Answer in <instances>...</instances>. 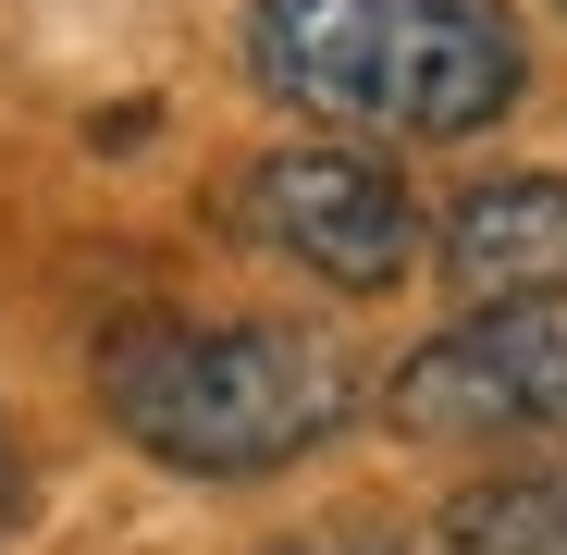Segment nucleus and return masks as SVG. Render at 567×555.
<instances>
[{
	"label": "nucleus",
	"mask_w": 567,
	"mask_h": 555,
	"mask_svg": "<svg viewBox=\"0 0 567 555\" xmlns=\"http://www.w3.org/2000/svg\"><path fill=\"white\" fill-rule=\"evenodd\" d=\"M100 408L136 456L185 482H259L284 456H309L346 432L358 408V370L333 333H297V321H185V309H148L100 346Z\"/></svg>",
	"instance_id": "1"
},
{
	"label": "nucleus",
	"mask_w": 567,
	"mask_h": 555,
	"mask_svg": "<svg viewBox=\"0 0 567 555\" xmlns=\"http://www.w3.org/2000/svg\"><path fill=\"white\" fill-rule=\"evenodd\" d=\"M259 100L383 136H482L518 100V38L494 0H247Z\"/></svg>",
	"instance_id": "2"
},
{
	"label": "nucleus",
	"mask_w": 567,
	"mask_h": 555,
	"mask_svg": "<svg viewBox=\"0 0 567 555\" xmlns=\"http://www.w3.org/2000/svg\"><path fill=\"white\" fill-rule=\"evenodd\" d=\"M223 223L271 259L321 271V285H346V297H383L420 259V210L370 148H259L223 185Z\"/></svg>",
	"instance_id": "3"
},
{
	"label": "nucleus",
	"mask_w": 567,
	"mask_h": 555,
	"mask_svg": "<svg viewBox=\"0 0 567 555\" xmlns=\"http://www.w3.org/2000/svg\"><path fill=\"white\" fill-rule=\"evenodd\" d=\"M383 408L432 444H530L567 432V309H468L395 358Z\"/></svg>",
	"instance_id": "4"
},
{
	"label": "nucleus",
	"mask_w": 567,
	"mask_h": 555,
	"mask_svg": "<svg viewBox=\"0 0 567 555\" xmlns=\"http://www.w3.org/2000/svg\"><path fill=\"white\" fill-rule=\"evenodd\" d=\"M444 285L468 309H567V173H494L444 223Z\"/></svg>",
	"instance_id": "5"
},
{
	"label": "nucleus",
	"mask_w": 567,
	"mask_h": 555,
	"mask_svg": "<svg viewBox=\"0 0 567 555\" xmlns=\"http://www.w3.org/2000/svg\"><path fill=\"white\" fill-rule=\"evenodd\" d=\"M444 555H567V470H506L444 506Z\"/></svg>",
	"instance_id": "6"
},
{
	"label": "nucleus",
	"mask_w": 567,
	"mask_h": 555,
	"mask_svg": "<svg viewBox=\"0 0 567 555\" xmlns=\"http://www.w3.org/2000/svg\"><path fill=\"white\" fill-rule=\"evenodd\" d=\"M13 506H25V482H13V432H0V531H13Z\"/></svg>",
	"instance_id": "7"
}]
</instances>
